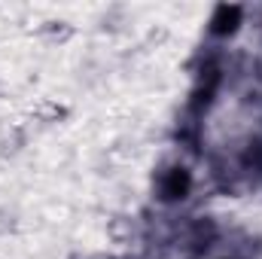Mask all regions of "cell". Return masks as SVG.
<instances>
[{
  "label": "cell",
  "mask_w": 262,
  "mask_h": 259,
  "mask_svg": "<svg viewBox=\"0 0 262 259\" xmlns=\"http://www.w3.org/2000/svg\"><path fill=\"white\" fill-rule=\"evenodd\" d=\"M238 21V9H220L216 15V31H232Z\"/></svg>",
  "instance_id": "1"
}]
</instances>
